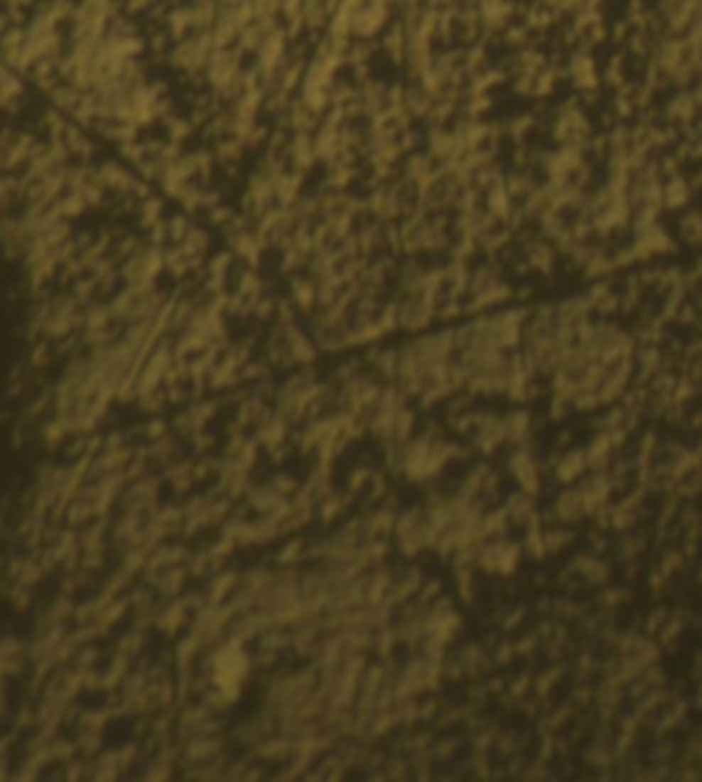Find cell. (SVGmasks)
Returning <instances> with one entry per match:
<instances>
[{"label": "cell", "instance_id": "1", "mask_svg": "<svg viewBox=\"0 0 702 782\" xmlns=\"http://www.w3.org/2000/svg\"><path fill=\"white\" fill-rule=\"evenodd\" d=\"M560 478L563 481H571V478H576L582 469H585V456L582 453H573V456H566L563 459V464H560Z\"/></svg>", "mask_w": 702, "mask_h": 782}]
</instances>
